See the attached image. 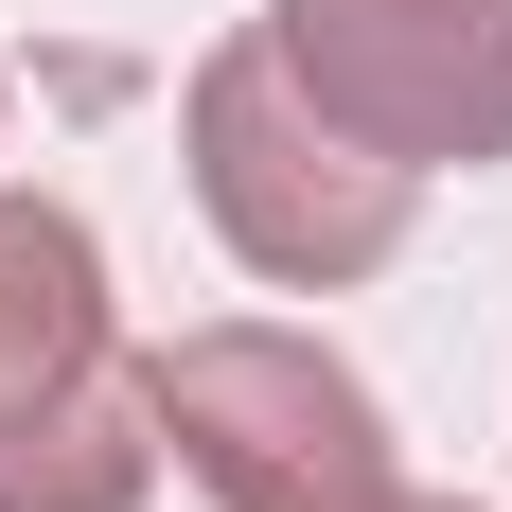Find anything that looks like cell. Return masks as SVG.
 <instances>
[{
	"label": "cell",
	"instance_id": "1",
	"mask_svg": "<svg viewBox=\"0 0 512 512\" xmlns=\"http://www.w3.org/2000/svg\"><path fill=\"white\" fill-rule=\"evenodd\" d=\"M177 159H195L212 248L248 265V283H283V301L371 283V265L407 248V212H424V177H407V159H371L354 124L283 71V36H265V18L195 53V89H177Z\"/></svg>",
	"mask_w": 512,
	"mask_h": 512
},
{
	"label": "cell",
	"instance_id": "2",
	"mask_svg": "<svg viewBox=\"0 0 512 512\" xmlns=\"http://www.w3.org/2000/svg\"><path fill=\"white\" fill-rule=\"evenodd\" d=\"M159 407L71 195H0V512H142Z\"/></svg>",
	"mask_w": 512,
	"mask_h": 512
},
{
	"label": "cell",
	"instance_id": "3",
	"mask_svg": "<svg viewBox=\"0 0 512 512\" xmlns=\"http://www.w3.org/2000/svg\"><path fill=\"white\" fill-rule=\"evenodd\" d=\"M142 407H159V460L195 477L212 512H389L407 495V442L371 407V371L318 354V336H283V318L159 336Z\"/></svg>",
	"mask_w": 512,
	"mask_h": 512
},
{
	"label": "cell",
	"instance_id": "4",
	"mask_svg": "<svg viewBox=\"0 0 512 512\" xmlns=\"http://www.w3.org/2000/svg\"><path fill=\"white\" fill-rule=\"evenodd\" d=\"M265 36L371 159L477 177L512 159V0H265Z\"/></svg>",
	"mask_w": 512,
	"mask_h": 512
},
{
	"label": "cell",
	"instance_id": "5",
	"mask_svg": "<svg viewBox=\"0 0 512 512\" xmlns=\"http://www.w3.org/2000/svg\"><path fill=\"white\" fill-rule=\"evenodd\" d=\"M389 512H477V495H389Z\"/></svg>",
	"mask_w": 512,
	"mask_h": 512
}]
</instances>
